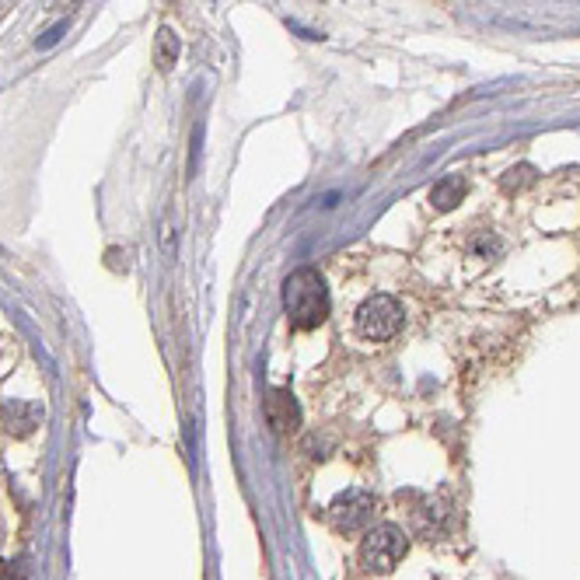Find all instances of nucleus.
I'll list each match as a JSON object with an SVG mask.
<instances>
[{
	"label": "nucleus",
	"instance_id": "1",
	"mask_svg": "<svg viewBox=\"0 0 580 580\" xmlns=\"http://www.w3.org/2000/svg\"><path fill=\"white\" fill-rule=\"evenodd\" d=\"M329 287H326L319 269L304 266V269H294L287 277V284H284V308H287L290 329H319L329 319Z\"/></svg>",
	"mask_w": 580,
	"mask_h": 580
},
{
	"label": "nucleus",
	"instance_id": "2",
	"mask_svg": "<svg viewBox=\"0 0 580 580\" xmlns=\"http://www.w3.org/2000/svg\"><path fill=\"white\" fill-rule=\"evenodd\" d=\"M410 552V535L399 525H377L360 542V563L371 574H392Z\"/></svg>",
	"mask_w": 580,
	"mask_h": 580
},
{
	"label": "nucleus",
	"instance_id": "3",
	"mask_svg": "<svg viewBox=\"0 0 580 580\" xmlns=\"http://www.w3.org/2000/svg\"><path fill=\"white\" fill-rule=\"evenodd\" d=\"M402 329V304L388 294H374L368 297L360 308H357V332L364 339H374V343H385L392 339L395 332Z\"/></svg>",
	"mask_w": 580,
	"mask_h": 580
},
{
	"label": "nucleus",
	"instance_id": "4",
	"mask_svg": "<svg viewBox=\"0 0 580 580\" xmlns=\"http://www.w3.org/2000/svg\"><path fill=\"white\" fill-rule=\"evenodd\" d=\"M374 507H377V500L368 490H346L332 503V521L339 532H360L374 518Z\"/></svg>",
	"mask_w": 580,
	"mask_h": 580
},
{
	"label": "nucleus",
	"instance_id": "5",
	"mask_svg": "<svg viewBox=\"0 0 580 580\" xmlns=\"http://www.w3.org/2000/svg\"><path fill=\"white\" fill-rule=\"evenodd\" d=\"M266 419H269V427L277 434H294L301 427V406H297V399L290 392H284V388L269 392V399H266Z\"/></svg>",
	"mask_w": 580,
	"mask_h": 580
},
{
	"label": "nucleus",
	"instance_id": "6",
	"mask_svg": "<svg viewBox=\"0 0 580 580\" xmlns=\"http://www.w3.org/2000/svg\"><path fill=\"white\" fill-rule=\"evenodd\" d=\"M0 419H4V427H7L11 434L25 437V434H32L42 419H46V410L36 406V402H25V399H11V402L0 410Z\"/></svg>",
	"mask_w": 580,
	"mask_h": 580
},
{
	"label": "nucleus",
	"instance_id": "7",
	"mask_svg": "<svg viewBox=\"0 0 580 580\" xmlns=\"http://www.w3.org/2000/svg\"><path fill=\"white\" fill-rule=\"evenodd\" d=\"M465 178H458V175H448V178H441L434 189H430V203L437 210H452L465 196Z\"/></svg>",
	"mask_w": 580,
	"mask_h": 580
},
{
	"label": "nucleus",
	"instance_id": "8",
	"mask_svg": "<svg viewBox=\"0 0 580 580\" xmlns=\"http://www.w3.org/2000/svg\"><path fill=\"white\" fill-rule=\"evenodd\" d=\"M154 56H158V67H162V70H171V63L178 60V36H175L171 29H162V32H158Z\"/></svg>",
	"mask_w": 580,
	"mask_h": 580
},
{
	"label": "nucleus",
	"instance_id": "9",
	"mask_svg": "<svg viewBox=\"0 0 580 580\" xmlns=\"http://www.w3.org/2000/svg\"><path fill=\"white\" fill-rule=\"evenodd\" d=\"M535 182V168L532 165H518V168H510L507 175H503V193H521L525 186H532Z\"/></svg>",
	"mask_w": 580,
	"mask_h": 580
},
{
	"label": "nucleus",
	"instance_id": "10",
	"mask_svg": "<svg viewBox=\"0 0 580 580\" xmlns=\"http://www.w3.org/2000/svg\"><path fill=\"white\" fill-rule=\"evenodd\" d=\"M0 580H29V574H25L18 563H11V567H4V570H0Z\"/></svg>",
	"mask_w": 580,
	"mask_h": 580
}]
</instances>
